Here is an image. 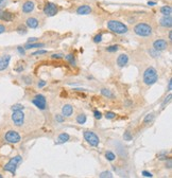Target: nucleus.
I'll return each instance as SVG.
<instances>
[{
    "instance_id": "f257e3e1",
    "label": "nucleus",
    "mask_w": 172,
    "mask_h": 178,
    "mask_svg": "<svg viewBox=\"0 0 172 178\" xmlns=\"http://www.w3.org/2000/svg\"><path fill=\"white\" fill-rule=\"evenodd\" d=\"M106 26H107V29L109 31H112L113 33H116L118 35L127 34V31H129L127 27L124 25L123 22L118 21V20H109Z\"/></svg>"
},
{
    "instance_id": "f03ea898",
    "label": "nucleus",
    "mask_w": 172,
    "mask_h": 178,
    "mask_svg": "<svg viewBox=\"0 0 172 178\" xmlns=\"http://www.w3.org/2000/svg\"><path fill=\"white\" fill-rule=\"evenodd\" d=\"M158 80V74L155 68L149 67L147 68L146 71L143 72V83L148 86L154 85Z\"/></svg>"
},
{
    "instance_id": "7ed1b4c3",
    "label": "nucleus",
    "mask_w": 172,
    "mask_h": 178,
    "mask_svg": "<svg viewBox=\"0 0 172 178\" xmlns=\"http://www.w3.org/2000/svg\"><path fill=\"white\" fill-rule=\"evenodd\" d=\"M134 32L135 34H137L138 36L141 37H148L151 36L153 33V29L152 27L146 23V22H139L134 27Z\"/></svg>"
},
{
    "instance_id": "20e7f679",
    "label": "nucleus",
    "mask_w": 172,
    "mask_h": 178,
    "mask_svg": "<svg viewBox=\"0 0 172 178\" xmlns=\"http://www.w3.org/2000/svg\"><path fill=\"white\" fill-rule=\"evenodd\" d=\"M21 162H23V157L17 155V156H15V157H13V158H11V160L4 165L3 170L7 171V172H10L12 175H15L16 170H17L18 165Z\"/></svg>"
},
{
    "instance_id": "39448f33",
    "label": "nucleus",
    "mask_w": 172,
    "mask_h": 178,
    "mask_svg": "<svg viewBox=\"0 0 172 178\" xmlns=\"http://www.w3.org/2000/svg\"><path fill=\"white\" fill-rule=\"evenodd\" d=\"M84 139L87 141V143L90 145V146H98L99 143H100V139L98 137L97 135L94 133V132H90V130H85L84 132Z\"/></svg>"
},
{
    "instance_id": "423d86ee",
    "label": "nucleus",
    "mask_w": 172,
    "mask_h": 178,
    "mask_svg": "<svg viewBox=\"0 0 172 178\" xmlns=\"http://www.w3.org/2000/svg\"><path fill=\"white\" fill-rule=\"evenodd\" d=\"M4 139H5V141H7V142H9V143L16 144V143L20 142V140H21V137H20V135H19L17 132H15V130H9L8 133L5 134Z\"/></svg>"
},
{
    "instance_id": "0eeeda50",
    "label": "nucleus",
    "mask_w": 172,
    "mask_h": 178,
    "mask_svg": "<svg viewBox=\"0 0 172 178\" xmlns=\"http://www.w3.org/2000/svg\"><path fill=\"white\" fill-rule=\"evenodd\" d=\"M32 103L41 110H45L47 108V100H46L45 96H43V94H36L32 100Z\"/></svg>"
},
{
    "instance_id": "6e6552de",
    "label": "nucleus",
    "mask_w": 172,
    "mask_h": 178,
    "mask_svg": "<svg viewBox=\"0 0 172 178\" xmlns=\"http://www.w3.org/2000/svg\"><path fill=\"white\" fill-rule=\"evenodd\" d=\"M59 12V9H57V5L53 2H47L44 7V14L48 17H53L55 16Z\"/></svg>"
},
{
    "instance_id": "1a4fd4ad",
    "label": "nucleus",
    "mask_w": 172,
    "mask_h": 178,
    "mask_svg": "<svg viewBox=\"0 0 172 178\" xmlns=\"http://www.w3.org/2000/svg\"><path fill=\"white\" fill-rule=\"evenodd\" d=\"M12 121L14 122L16 126H23V124L25 123V114L23 110L18 111H13V115H12Z\"/></svg>"
},
{
    "instance_id": "9d476101",
    "label": "nucleus",
    "mask_w": 172,
    "mask_h": 178,
    "mask_svg": "<svg viewBox=\"0 0 172 178\" xmlns=\"http://www.w3.org/2000/svg\"><path fill=\"white\" fill-rule=\"evenodd\" d=\"M168 48V41L165 39H157L153 43V49H155L156 51L161 52Z\"/></svg>"
},
{
    "instance_id": "9b49d317",
    "label": "nucleus",
    "mask_w": 172,
    "mask_h": 178,
    "mask_svg": "<svg viewBox=\"0 0 172 178\" xmlns=\"http://www.w3.org/2000/svg\"><path fill=\"white\" fill-rule=\"evenodd\" d=\"M93 12V9L90 5H87V4H82L77 9V14L79 15H88Z\"/></svg>"
},
{
    "instance_id": "f8f14e48",
    "label": "nucleus",
    "mask_w": 172,
    "mask_h": 178,
    "mask_svg": "<svg viewBox=\"0 0 172 178\" xmlns=\"http://www.w3.org/2000/svg\"><path fill=\"white\" fill-rule=\"evenodd\" d=\"M10 60H11L10 55H3L2 57H0V71H3L8 68Z\"/></svg>"
},
{
    "instance_id": "ddd939ff",
    "label": "nucleus",
    "mask_w": 172,
    "mask_h": 178,
    "mask_svg": "<svg viewBox=\"0 0 172 178\" xmlns=\"http://www.w3.org/2000/svg\"><path fill=\"white\" fill-rule=\"evenodd\" d=\"M159 25H161L163 28H171L172 27V19L171 16H163L161 19H159Z\"/></svg>"
},
{
    "instance_id": "4468645a",
    "label": "nucleus",
    "mask_w": 172,
    "mask_h": 178,
    "mask_svg": "<svg viewBox=\"0 0 172 178\" xmlns=\"http://www.w3.org/2000/svg\"><path fill=\"white\" fill-rule=\"evenodd\" d=\"M34 7H35V4H34L33 1L28 0V1H26V2L23 4V12L26 13V14H29L31 12H33Z\"/></svg>"
},
{
    "instance_id": "2eb2a0df",
    "label": "nucleus",
    "mask_w": 172,
    "mask_h": 178,
    "mask_svg": "<svg viewBox=\"0 0 172 178\" xmlns=\"http://www.w3.org/2000/svg\"><path fill=\"white\" fill-rule=\"evenodd\" d=\"M14 19V15L9 11H0V20L2 21H12Z\"/></svg>"
},
{
    "instance_id": "dca6fc26",
    "label": "nucleus",
    "mask_w": 172,
    "mask_h": 178,
    "mask_svg": "<svg viewBox=\"0 0 172 178\" xmlns=\"http://www.w3.org/2000/svg\"><path fill=\"white\" fill-rule=\"evenodd\" d=\"M39 25V21L37 20V18L35 17H29V18L26 20V26L30 29H36Z\"/></svg>"
},
{
    "instance_id": "f3484780",
    "label": "nucleus",
    "mask_w": 172,
    "mask_h": 178,
    "mask_svg": "<svg viewBox=\"0 0 172 178\" xmlns=\"http://www.w3.org/2000/svg\"><path fill=\"white\" fill-rule=\"evenodd\" d=\"M72 114H73V107L71 106L70 104L64 105L63 108H62V115L64 117H70Z\"/></svg>"
},
{
    "instance_id": "a211bd4d",
    "label": "nucleus",
    "mask_w": 172,
    "mask_h": 178,
    "mask_svg": "<svg viewBox=\"0 0 172 178\" xmlns=\"http://www.w3.org/2000/svg\"><path fill=\"white\" fill-rule=\"evenodd\" d=\"M127 62H129V56H127V54H120V55L118 56V58H117V65H118L120 68H122V67L125 66L127 64Z\"/></svg>"
},
{
    "instance_id": "6ab92c4d",
    "label": "nucleus",
    "mask_w": 172,
    "mask_h": 178,
    "mask_svg": "<svg viewBox=\"0 0 172 178\" xmlns=\"http://www.w3.org/2000/svg\"><path fill=\"white\" fill-rule=\"evenodd\" d=\"M70 139V136L66 133H62L59 135V137H57V141H56V144H62V143H65V142H67L69 141Z\"/></svg>"
},
{
    "instance_id": "aec40b11",
    "label": "nucleus",
    "mask_w": 172,
    "mask_h": 178,
    "mask_svg": "<svg viewBox=\"0 0 172 178\" xmlns=\"http://www.w3.org/2000/svg\"><path fill=\"white\" fill-rule=\"evenodd\" d=\"M43 47H45V44H41V43H32V44H29V43H27L26 46L23 47V48L26 49V50H30V49H34V48H43Z\"/></svg>"
},
{
    "instance_id": "412c9836",
    "label": "nucleus",
    "mask_w": 172,
    "mask_h": 178,
    "mask_svg": "<svg viewBox=\"0 0 172 178\" xmlns=\"http://www.w3.org/2000/svg\"><path fill=\"white\" fill-rule=\"evenodd\" d=\"M161 13L164 16H171L172 7L170 5H164V7H161Z\"/></svg>"
},
{
    "instance_id": "4be33fe9",
    "label": "nucleus",
    "mask_w": 172,
    "mask_h": 178,
    "mask_svg": "<svg viewBox=\"0 0 172 178\" xmlns=\"http://www.w3.org/2000/svg\"><path fill=\"white\" fill-rule=\"evenodd\" d=\"M101 94L103 96H105V98H107V99H114V98H115V94H114L111 90H109V89H106V88L101 89Z\"/></svg>"
},
{
    "instance_id": "5701e85b",
    "label": "nucleus",
    "mask_w": 172,
    "mask_h": 178,
    "mask_svg": "<svg viewBox=\"0 0 172 178\" xmlns=\"http://www.w3.org/2000/svg\"><path fill=\"white\" fill-rule=\"evenodd\" d=\"M86 120H87V118H86V116L84 115V114H80V115L77 117V122H78L79 124H84V123L86 122Z\"/></svg>"
},
{
    "instance_id": "b1692460",
    "label": "nucleus",
    "mask_w": 172,
    "mask_h": 178,
    "mask_svg": "<svg viewBox=\"0 0 172 178\" xmlns=\"http://www.w3.org/2000/svg\"><path fill=\"white\" fill-rule=\"evenodd\" d=\"M65 59L67 60L68 63H70L71 66H75V56L72 55V54H68V55L65 56Z\"/></svg>"
},
{
    "instance_id": "393cba45",
    "label": "nucleus",
    "mask_w": 172,
    "mask_h": 178,
    "mask_svg": "<svg viewBox=\"0 0 172 178\" xmlns=\"http://www.w3.org/2000/svg\"><path fill=\"white\" fill-rule=\"evenodd\" d=\"M154 119V114H148V115L145 117V119H143V123L145 124H148V123L152 122Z\"/></svg>"
},
{
    "instance_id": "a878e982",
    "label": "nucleus",
    "mask_w": 172,
    "mask_h": 178,
    "mask_svg": "<svg viewBox=\"0 0 172 178\" xmlns=\"http://www.w3.org/2000/svg\"><path fill=\"white\" fill-rule=\"evenodd\" d=\"M105 158L109 160V161H114L116 159V156L113 152H106L105 153Z\"/></svg>"
},
{
    "instance_id": "bb28decb",
    "label": "nucleus",
    "mask_w": 172,
    "mask_h": 178,
    "mask_svg": "<svg viewBox=\"0 0 172 178\" xmlns=\"http://www.w3.org/2000/svg\"><path fill=\"white\" fill-rule=\"evenodd\" d=\"M118 50H119V46H118V44H112V46H109V47L106 48V51L111 52V53L117 52Z\"/></svg>"
},
{
    "instance_id": "cd10ccee",
    "label": "nucleus",
    "mask_w": 172,
    "mask_h": 178,
    "mask_svg": "<svg viewBox=\"0 0 172 178\" xmlns=\"http://www.w3.org/2000/svg\"><path fill=\"white\" fill-rule=\"evenodd\" d=\"M99 177L100 178H106V177L112 178L113 174H112V172H109V171H104V172H102L101 174L99 175Z\"/></svg>"
},
{
    "instance_id": "c85d7f7f",
    "label": "nucleus",
    "mask_w": 172,
    "mask_h": 178,
    "mask_svg": "<svg viewBox=\"0 0 172 178\" xmlns=\"http://www.w3.org/2000/svg\"><path fill=\"white\" fill-rule=\"evenodd\" d=\"M12 111H18V110H23L25 107H23V105L21 104H15V105H13L11 107Z\"/></svg>"
},
{
    "instance_id": "c756f323",
    "label": "nucleus",
    "mask_w": 172,
    "mask_h": 178,
    "mask_svg": "<svg viewBox=\"0 0 172 178\" xmlns=\"http://www.w3.org/2000/svg\"><path fill=\"white\" fill-rule=\"evenodd\" d=\"M17 32H18L19 34H21V35H25V34H27L28 30H27V28L25 26L20 25V26H19L18 28H17Z\"/></svg>"
},
{
    "instance_id": "7c9ffc66",
    "label": "nucleus",
    "mask_w": 172,
    "mask_h": 178,
    "mask_svg": "<svg viewBox=\"0 0 172 178\" xmlns=\"http://www.w3.org/2000/svg\"><path fill=\"white\" fill-rule=\"evenodd\" d=\"M123 139H124V141H131L132 139H133V136H132V134L130 133L129 130H127V132L123 134Z\"/></svg>"
},
{
    "instance_id": "2f4dec72",
    "label": "nucleus",
    "mask_w": 172,
    "mask_h": 178,
    "mask_svg": "<svg viewBox=\"0 0 172 178\" xmlns=\"http://www.w3.org/2000/svg\"><path fill=\"white\" fill-rule=\"evenodd\" d=\"M171 94H169L168 96H167V98H166V99H165L164 100V102H163V103H161V109H165V107H166V105H167V104L169 103V102H170V101H171Z\"/></svg>"
},
{
    "instance_id": "473e14b6",
    "label": "nucleus",
    "mask_w": 172,
    "mask_h": 178,
    "mask_svg": "<svg viewBox=\"0 0 172 178\" xmlns=\"http://www.w3.org/2000/svg\"><path fill=\"white\" fill-rule=\"evenodd\" d=\"M21 80L23 81V83L26 84V85H31L32 84V78L30 76H23Z\"/></svg>"
},
{
    "instance_id": "72a5a7b5",
    "label": "nucleus",
    "mask_w": 172,
    "mask_h": 178,
    "mask_svg": "<svg viewBox=\"0 0 172 178\" xmlns=\"http://www.w3.org/2000/svg\"><path fill=\"white\" fill-rule=\"evenodd\" d=\"M115 117H116V114L113 112V111H107V112L105 114V118L109 119V120H112V119H114Z\"/></svg>"
},
{
    "instance_id": "f704fd0d",
    "label": "nucleus",
    "mask_w": 172,
    "mask_h": 178,
    "mask_svg": "<svg viewBox=\"0 0 172 178\" xmlns=\"http://www.w3.org/2000/svg\"><path fill=\"white\" fill-rule=\"evenodd\" d=\"M43 54H47V50H37L32 53V56L35 55H43Z\"/></svg>"
},
{
    "instance_id": "c9c22d12",
    "label": "nucleus",
    "mask_w": 172,
    "mask_h": 178,
    "mask_svg": "<svg viewBox=\"0 0 172 178\" xmlns=\"http://www.w3.org/2000/svg\"><path fill=\"white\" fill-rule=\"evenodd\" d=\"M64 57V54H62V53H54V54H52L51 55V58L52 59H61Z\"/></svg>"
},
{
    "instance_id": "e433bc0d",
    "label": "nucleus",
    "mask_w": 172,
    "mask_h": 178,
    "mask_svg": "<svg viewBox=\"0 0 172 178\" xmlns=\"http://www.w3.org/2000/svg\"><path fill=\"white\" fill-rule=\"evenodd\" d=\"M101 41H102V34H97V35L94 37V43L99 44V43H101Z\"/></svg>"
},
{
    "instance_id": "4c0bfd02",
    "label": "nucleus",
    "mask_w": 172,
    "mask_h": 178,
    "mask_svg": "<svg viewBox=\"0 0 172 178\" xmlns=\"http://www.w3.org/2000/svg\"><path fill=\"white\" fill-rule=\"evenodd\" d=\"M55 120H56V122L62 123V122H64V120H65V117H64L63 115H56L55 116Z\"/></svg>"
},
{
    "instance_id": "58836bf2",
    "label": "nucleus",
    "mask_w": 172,
    "mask_h": 178,
    "mask_svg": "<svg viewBox=\"0 0 172 178\" xmlns=\"http://www.w3.org/2000/svg\"><path fill=\"white\" fill-rule=\"evenodd\" d=\"M149 53L151 54V55L153 56V57H157V56H159V52L156 51L155 49H152V50H150Z\"/></svg>"
},
{
    "instance_id": "ea45409f",
    "label": "nucleus",
    "mask_w": 172,
    "mask_h": 178,
    "mask_svg": "<svg viewBox=\"0 0 172 178\" xmlns=\"http://www.w3.org/2000/svg\"><path fill=\"white\" fill-rule=\"evenodd\" d=\"M94 117H95V119H97V120H100V119L102 118V114L99 110H95L94 111Z\"/></svg>"
},
{
    "instance_id": "a19ab883",
    "label": "nucleus",
    "mask_w": 172,
    "mask_h": 178,
    "mask_svg": "<svg viewBox=\"0 0 172 178\" xmlns=\"http://www.w3.org/2000/svg\"><path fill=\"white\" fill-rule=\"evenodd\" d=\"M167 159H168V157L166 155V152L158 154V160H167Z\"/></svg>"
},
{
    "instance_id": "79ce46f5",
    "label": "nucleus",
    "mask_w": 172,
    "mask_h": 178,
    "mask_svg": "<svg viewBox=\"0 0 172 178\" xmlns=\"http://www.w3.org/2000/svg\"><path fill=\"white\" fill-rule=\"evenodd\" d=\"M7 4H8L7 0H2V1H0V11H3L4 7H7Z\"/></svg>"
},
{
    "instance_id": "37998d69",
    "label": "nucleus",
    "mask_w": 172,
    "mask_h": 178,
    "mask_svg": "<svg viewBox=\"0 0 172 178\" xmlns=\"http://www.w3.org/2000/svg\"><path fill=\"white\" fill-rule=\"evenodd\" d=\"M17 51L20 55H25L26 54V49L23 48V47H17Z\"/></svg>"
},
{
    "instance_id": "c03bdc74",
    "label": "nucleus",
    "mask_w": 172,
    "mask_h": 178,
    "mask_svg": "<svg viewBox=\"0 0 172 178\" xmlns=\"http://www.w3.org/2000/svg\"><path fill=\"white\" fill-rule=\"evenodd\" d=\"M167 161V163H166V167L167 169H171L172 167V160H171V158H168V159L166 160Z\"/></svg>"
},
{
    "instance_id": "a18cd8bd",
    "label": "nucleus",
    "mask_w": 172,
    "mask_h": 178,
    "mask_svg": "<svg viewBox=\"0 0 172 178\" xmlns=\"http://www.w3.org/2000/svg\"><path fill=\"white\" fill-rule=\"evenodd\" d=\"M142 175H143V176H145V177H153V174H152V173H150V172H148V171H143V172H142Z\"/></svg>"
},
{
    "instance_id": "49530a36",
    "label": "nucleus",
    "mask_w": 172,
    "mask_h": 178,
    "mask_svg": "<svg viewBox=\"0 0 172 178\" xmlns=\"http://www.w3.org/2000/svg\"><path fill=\"white\" fill-rule=\"evenodd\" d=\"M46 84H47V83H46L45 81H39V82H38L37 86L39 87V88H43V87H45V86H46Z\"/></svg>"
},
{
    "instance_id": "de8ad7c7",
    "label": "nucleus",
    "mask_w": 172,
    "mask_h": 178,
    "mask_svg": "<svg viewBox=\"0 0 172 178\" xmlns=\"http://www.w3.org/2000/svg\"><path fill=\"white\" fill-rule=\"evenodd\" d=\"M37 41V38L36 37H30L29 39H28V43L29 44H32V43H36Z\"/></svg>"
},
{
    "instance_id": "09e8293b",
    "label": "nucleus",
    "mask_w": 172,
    "mask_h": 178,
    "mask_svg": "<svg viewBox=\"0 0 172 178\" xmlns=\"http://www.w3.org/2000/svg\"><path fill=\"white\" fill-rule=\"evenodd\" d=\"M172 90V80L170 78L168 83V88H167V91H171Z\"/></svg>"
},
{
    "instance_id": "8fccbe9b",
    "label": "nucleus",
    "mask_w": 172,
    "mask_h": 178,
    "mask_svg": "<svg viewBox=\"0 0 172 178\" xmlns=\"http://www.w3.org/2000/svg\"><path fill=\"white\" fill-rule=\"evenodd\" d=\"M5 32V26L3 25H0V34H2Z\"/></svg>"
},
{
    "instance_id": "3c124183",
    "label": "nucleus",
    "mask_w": 172,
    "mask_h": 178,
    "mask_svg": "<svg viewBox=\"0 0 172 178\" xmlns=\"http://www.w3.org/2000/svg\"><path fill=\"white\" fill-rule=\"evenodd\" d=\"M156 2L155 1H149L148 2V5H150V7H154V5H156Z\"/></svg>"
},
{
    "instance_id": "603ef678",
    "label": "nucleus",
    "mask_w": 172,
    "mask_h": 178,
    "mask_svg": "<svg viewBox=\"0 0 172 178\" xmlns=\"http://www.w3.org/2000/svg\"><path fill=\"white\" fill-rule=\"evenodd\" d=\"M23 69H25L23 67H18V68H15V71H16V72H21Z\"/></svg>"
},
{
    "instance_id": "864d4df0",
    "label": "nucleus",
    "mask_w": 172,
    "mask_h": 178,
    "mask_svg": "<svg viewBox=\"0 0 172 178\" xmlns=\"http://www.w3.org/2000/svg\"><path fill=\"white\" fill-rule=\"evenodd\" d=\"M168 37H169V41H172V31H169Z\"/></svg>"
},
{
    "instance_id": "5fc2aeb1",
    "label": "nucleus",
    "mask_w": 172,
    "mask_h": 178,
    "mask_svg": "<svg viewBox=\"0 0 172 178\" xmlns=\"http://www.w3.org/2000/svg\"><path fill=\"white\" fill-rule=\"evenodd\" d=\"M73 90H75V91H83V90H85V89H81V88H75V89H73Z\"/></svg>"
},
{
    "instance_id": "6e6d98bb",
    "label": "nucleus",
    "mask_w": 172,
    "mask_h": 178,
    "mask_svg": "<svg viewBox=\"0 0 172 178\" xmlns=\"http://www.w3.org/2000/svg\"><path fill=\"white\" fill-rule=\"evenodd\" d=\"M0 178H2V175H1V174H0Z\"/></svg>"
},
{
    "instance_id": "4d7b16f0",
    "label": "nucleus",
    "mask_w": 172,
    "mask_h": 178,
    "mask_svg": "<svg viewBox=\"0 0 172 178\" xmlns=\"http://www.w3.org/2000/svg\"><path fill=\"white\" fill-rule=\"evenodd\" d=\"M0 1H2V0H0Z\"/></svg>"
}]
</instances>
